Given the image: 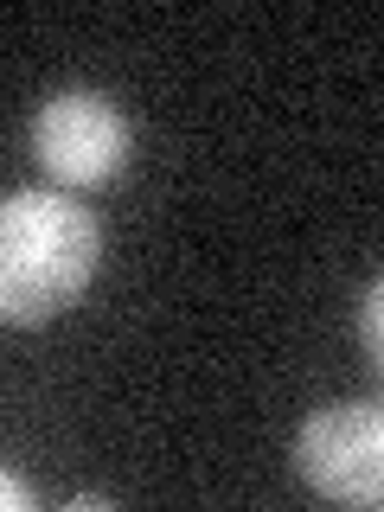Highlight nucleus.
<instances>
[{
    "mask_svg": "<svg viewBox=\"0 0 384 512\" xmlns=\"http://www.w3.org/2000/svg\"><path fill=\"white\" fill-rule=\"evenodd\" d=\"M0 512H32V493L13 474H0Z\"/></svg>",
    "mask_w": 384,
    "mask_h": 512,
    "instance_id": "39448f33",
    "label": "nucleus"
},
{
    "mask_svg": "<svg viewBox=\"0 0 384 512\" xmlns=\"http://www.w3.org/2000/svg\"><path fill=\"white\" fill-rule=\"evenodd\" d=\"M295 468L314 493L340 506H378L384 500V416L378 404H333L301 423Z\"/></svg>",
    "mask_w": 384,
    "mask_h": 512,
    "instance_id": "7ed1b4c3",
    "label": "nucleus"
},
{
    "mask_svg": "<svg viewBox=\"0 0 384 512\" xmlns=\"http://www.w3.org/2000/svg\"><path fill=\"white\" fill-rule=\"evenodd\" d=\"M359 327H365V346L378 352V340H384V320H378V282L365 288V301H359Z\"/></svg>",
    "mask_w": 384,
    "mask_h": 512,
    "instance_id": "20e7f679",
    "label": "nucleus"
},
{
    "mask_svg": "<svg viewBox=\"0 0 384 512\" xmlns=\"http://www.w3.org/2000/svg\"><path fill=\"white\" fill-rule=\"evenodd\" d=\"M32 154L58 186H103L128 160V122L103 90H58L32 116Z\"/></svg>",
    "mask_w": 384,
    "mask_h": 512,
    "instance_id": "f03ea898",
    "label": "nucleus"
},
{
    "mask_svg": "<svg viewBox=\"0 0 384 512\" xmlns=\"http://www.w3.org/2000/svg\"><path fill=\"white\" fill-rule=\"evenodd\" d=\"M103 263V231L71 192L0 199V327H45L71 314Z\"/></svg>",
    "mask_w": 384,
    "mask_h": 512,
    "instance_id": "f257e3e1",
    "label": "nucleus"
}]
</instances>
